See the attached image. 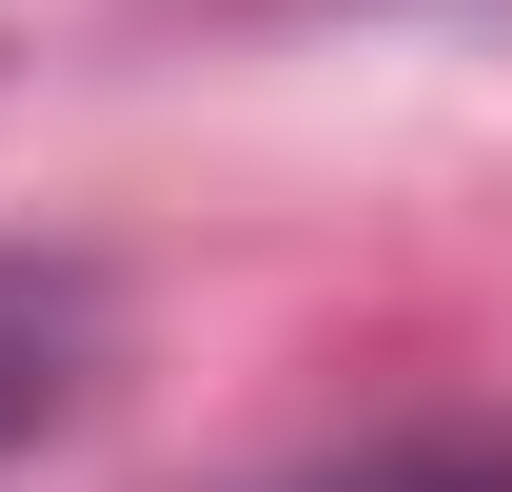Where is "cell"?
I'll list each match as a JSON object with an SVG mask.
<instances>
[{"mask_svg":"<svg viewBox=\"0 0 512 492\" xmlns=\"http://www.w3.org/2000/svg\"><path fill=\"white\" fill-rule=\"evenodd\" d=\"M237 492H512V414H394V433H335V453H276Z\"/></svg>","mask_w":512,"mask_h":492,"instance_id":"obj_1","label":"cell"},{"mask_svg":"<svg viewBox=\"0 0 512 492\" xmlns=\"http://www.w3.org/2000/svg\"><path fill=\"white\" fill-rule=\"evenodd\" d=\"M79 374H99V296L40 276V256H0V473L79 414Z\"/></svg>","mask_w":512,"mask_h":492,"instance_id":"obj_2","label":"cell"}]
</instances>
